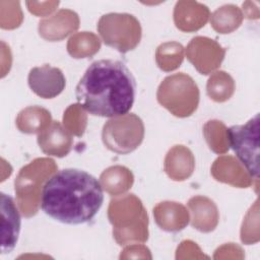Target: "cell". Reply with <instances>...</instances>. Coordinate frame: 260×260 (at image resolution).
<instances>
[{"instance_id":"5b68a950","label":"cell","mask_w":260,"mask_h":260,"mask_svg":"<svg viewBox=\"0 0 260 260\" xmlns=\"http://www.w3.org/2000/svg\"><path fill=\"white\" fill-rule=\"evenodd\" d=\"M226 130L230 146L253 179L259 177V114L244 125H234Z\"/></svg>"},{"instance_id":"8992f818","label":"cell","mask_w":260,"mask_h":260,"mask_svg":"<svg viewBox=\"0 0 260 260\" xmlns=\"http://www.w3.org/2000/svg\"><path fill=\"white\" fill-rule=\"evenodd\" d=\"M127 13H109L103 15L98 23V30L104 43L118 50L121 53H126L133 50L140 41H137L123 31H128L130 28L140 27L139 21L135 18L125 28L121 27L125 21Z\"/></svg>"},{"instance_id":"6da1fadb","label":"cell","mask_w":260,"mask_h":260,"mask_svg":"<svg viewBox=\"0 0 260 260\" xmlns=\"http://www.w3.org/2000/svg\"><path fill=\"white\" fill-rule=\"evenodd\" d=\"M104 202L101 183L79 169H63L48 178L42 187L41 209L66 224L90 221Z\"/></svg>"},{"instance_id":"52a82bcc","label":"cell","mask_w":260,"mask_h":260,"mask_svg":"<svg viewBox=\"0 0 260 260\" xmlns=\"http://www.w3.org/2000/svg\"><path fill=\"white\" fill-rule=\"evenodd\" d=\"M28 86L34 93L42 99H54L65 88L66 78L58 67L44 64L29 70Z\"/></svg>"},{"instance_id":"7a4b0ae2","label":"cell","mask_w":260,"mask_h":260,"mask_svg":"<svg viewBox=\"0 0 260 260\" xmlns=\"http://www.w3.org/2000/svg\"><path fill=\"white\" fill-rule=\"evenodd\" d=\"M136 83L124 62H92L75 88L77 103L92 116L115 118L128 114L135 100Z\"/></svg>"},{"instance_id":"ba28073f","label":"cell","mask_w":260,"mask_h":260,"mask_svg":"<svg viewBox=\"0 0 260 260\" xmlns=\"http://www.w3.org/2000/svg\"><path fill=\"white\" fill-rule=\"evenodd\" d=\"M1 202V254H8L15 248L20 233V213L14 199L3 192Z\"/></svg>"},{"instance_id":"9c48e42d","label":"cell","mask_w":260,"mask_h":260,"mask_svg":"<svg viewBox=\"0 0 260 260\" xmlns=\"http://www.w3.org/2000/svg\"><path fill=\"white\" fill-rule=\"evenodd\" d=\"M38 143L46 154L62 157L70 151L72 138L59 121H52L39 133Z\"/></svg>"},{"instance_id":"277c9868","label":"cell","mask_w":260,"mask_h":260,"mask_svg":"<svg viewBox=\"0 0 260 260\" xmlns=\"http://www.w3.org/2000/svg\"><path fill=\"white\" fill-rule=\"evenodd\" d=\"M144 137V125L135 114H126L109 120L103 128L102 138L107 148L119 154L135 150Z\"/></svg>"},{"instance_id":"3957f363","label":"cell","mask_w":260,"mask_h":260,"mask_svg":"<svg viewBox=\"0 0 260 260\" xmlns=\"http://www.w3.org/2000/svg\"><path fill=\"white\" fill-rule=\"evenodd\" d=\"M158 103L173 115L188 117L197 109L199 89L194 80L184 73H176L164 79L157 89Z\"/></svg>"}]
</instances>
